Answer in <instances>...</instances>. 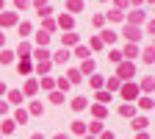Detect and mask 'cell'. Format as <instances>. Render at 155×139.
<instances>
[{
  "label": "cell",
  "mask_w": 155,
  "mask_h": 139,
  "mask_svg": "<svg viewBox=\"0 0 155 139\" xmlns=\"http://www.w3.org/2000/svg\"><path fill=\"white\" fill-rule=\"evenodd\" d=\"M50 100H53V103H64V95H61V92H53Z\"/></svg>",
  "instance_id": "obj_39"
},
{
  "label": "cell",
  "mask_w": 155,
  "mask_h": 139,
  "mask_svg": "<svg viewBox=\"0 0 155 139\" xmlns=\"http://www.w3.org/2000/svg\"><path fill=\"white\" fill-rule=\"evenodd\" d=\"M91 114H94V117H97V120H103V117H105V114H108V109H105V106H100V103H97V106H94V109H91Z\"/></svg>",
  "instance_id": "obj_18"
},
{
  "label": "cell",
  "mask_w": 155,
  "mask_h": 139,
  "mask_svg": "<svg viewBox=\"0 0 155 139\" xmlns=\"http://www.w3.org/2000/svg\"><path fill=\"white\" fill-rule=\"evenodd\" d=\"M97 103H100V106H108V100H111V92H105V89H97Z\"/></svg>",
  "instance_id": "obj_8"
},
{
  "label": "cell",
  "mask_w": 155,
  "mask_h": 139,
  "mask_svg": "<svg viewBox=\"0 0 155 139\" xmlns=\"http://www.w3.org/2000/svg\"><path fill=\"white\" fill-rule=\"evenodd\" d=\"M50 70V58H45V61H36V72L42 75V72H47Z\"/></svg>",
  "instance_id": "obj_21"
},
{
  "label": "cell",
  "mask_w": 155,
  "mask_h": 139,
  "mask_svg": "<svg viewBox=\"0 0 155 139\" xmlns=\"http://www.w3.org/2000/svg\"><path fill=\"white\" fill-rule=\"evenodd\" d=\"M36 42H39V47H45V45L50 42V33H47V31H39V36H36Z\"/></svg>",
  "instance_id": "obj_20"
},
{
  "label": "cell",
  "mask_w": 155,
  "mask_h": 139,
  "mask_svg": "<svg viewBox=\"0 0 155 139\" xmlns=\"http://www.w3.org/2000/svg\"><path fill=\"white\" fill-rule=\"evenodd\" d=\"M67 58H69V53H67V47H61V50H58V53L53 56V61H58V64H64Z\"/></svg>",
  "instance_id": "obj_15"
},
{
  "label": "cell",
  "mask_w": 155,
  "mask_h": 139,
  "mask_svg": "<svg viewBox=\"0 0 155 139\" xmlns=\"http://www.w3.org/2000/svg\"><path fill=\"white\" fill-rule=\"evenodd\" d=\"M61 42H64V45H78V33H64Z\"/></svg>",
  "instance_id": "obj_29"
},
{
  "label": "cell",
  "mask_w": 155,
  "mask_h": 139,
  "mask_svg": "<svg viewBox=\"0 0 155 139\" xmlns=\"http://www.w3.org/2000/svg\"><path fill=\"white\" fill-rule=\"evenodd\" d=\"M119 92H122V97H125V100H136V97H139V86H136V84H130V81H125Z\"/></svg>",
  "instance_id": "obj_2"
},
{
  "label": "cell",
  "mask_w": 155,
  "mask_h": 139,
  "mask_svg": "<svg viewBox=\"0 0 155 139\" xmlns=\"http://www.w3.org/2000/svg\"><path fill=\"white\" fill-rule=\"evenodd\" d=\"M139 92H147V95L155 92V78H144V81L139 84Z\"/></svg>",
  "instance_id": "obj_5"
},
{
  "label": "cell",
  "mask_w": 155,
  "mask_h": 139,
  "mask_svg": "<svg viewBox=\"0 0 155 139\" xmlns=\"http://www.w3.org/2000/svg\"><path fill=\"white\" fill-rule=\"evenodd\" d=\"M42 111H45V106L39 103V100H33V103H31V109H28V114H42Z\"/></svg>",
  "instance_id": "obj_24"
},
{
  "label": "cell",
  "mask_w": 155,
  "mask_h": 139,
  "mask_svg": "<svg viewBox=\"0 0 155 139\" xmlns=\"http://www.w3.org/2000/svg\"><path fill=\"white\" fill-rule=\"evenodd\" d=\"M3 45H6V36H3V33H0V47H3Z\"/></svg>",
  "instance_id": "obj_48"
},
{
  "label": "cell",
  "mask_w": 155,
  "mask_h": 139,
  "mask_svg": "<svg viewBox=\"0 0 155 139\" xmlns=\"http://www.w3.org/2000/svg\"><path fill=\"white\" fill-rule=\"evenodd\" d=\"M0 139H3V134H0Z\"/></svg>",
  "instance_id": "obj_52"
},
{
  "label": "cell",
  "mask_w": 155,
  "mask_h": 139,
  "mask_svg": "<svg viewBox=\"0 0 155 139\" xmlns=\"http://www.w3.org/2000/svg\"><path fill=\"white\" fill-rule=\"evenodd\" d=\"M33 70V64H31V58H22V61H19V72H22V75H28Z\"/></svg>",
  "instance_id": "obj_19"
},
{
  "label": "cell",
  "mask_w": 155,
  "mask_h": 139,
  "mask_svg": "<svg viewBox=\"0 0 155 139\" xmlns=\"http://www.w3.org/2000/svg\"><path fill=\"white\" fill-rule=\"evenodd\" d=\"M125 39H127L130 45H136V42L141 39V28H139V25H125Z\"/></svg>",
  "instance_id": "obj_3"
},
{
  "label": "cell",
  "mask_w": 155,
  "mask_h": 139,
  "mask_svg": "<svg viewBox=\"0 0 155 139\" xmlns=\"http://www.w3.org/2000/svg\"><path fill=\"white\" fill-rule=\"evenodd\" d=\"M141 58H144V61H147V64H152V61H155V47H147Z\"/></svg>",
  "instance_id": "obj_25"
},
{
  "label": "cell",
  "mask_w": 155,
  "mask_h": 139,
  "mask_svg": "<svg viewBox=\"0 0 155 139\" xmlns=\"http://www.w3.org/2000/svg\"><path fill=\"white\" fill-rule=\"evenodd\" d=\"M28 117H31V114H28L25 109H17V114H14V123H19V125H25V123H28Z\"/></svg>",
  "instance_id": "obj_10"
},
{
  "label": "cell",
  "mask_w": 155,
  "mask_h": 139,
  "mask_svg": "<svg viewBox=\"0 0 155 139\" xmlns=\"http://www.w3.org/2000/svg\"><path fill=\"white\" fill-rule=\"evenodd\" d=\"M139 106H141L144 111H150V109H152V97H141V103H139Z\"/></svg>",
  "instance_id": "obj_34"
},
{
  "label": "cell",
  "mask_w": 155,
  "mask_h": 139,
  "mask_svg": "<svg viewBox=\"0 0 155 139\" xmlns=\"http://www.w3.org/2000/svg\"><path fill=\"white\" fill-rule=\"evenodd\" d=\"M67 81H69V84H81V81H83L81 70H69V72H67Z\"/></svg>",
  "instance_id": "obj_9"
},
{
  "label": "cell",
  "mask_w": 155,
  "mask_h": 139,
  "mask_svg": "<svg viewBox=\"0 0 155 139\" xmlns=\"http://www.w3.org/2000/svg\"><path fill=\"white\" fill-rule=\"evenodd\" d=\"M14 125H17L14 120H6L3 125H0V134H11V131H14Z\"/></svg>",
  "instance_id": "obj_26"
},
{
  "label": "cell",
  "mask_w": 155,
  "mask_h": 139,
  "mask_svg": "<svg viewBox=\"0 0 155 139\" xmlns=\"http://www.w3.org/2000/svg\"><path fill=\"white\" fill-rule=\"evenodd\" d=\"M14 6L17 9H28V0H14Z\"/></svg>",
  "instance_id": "obj_42"
},
{
  "label": "cell",
  "mask_w": 155,
  "mask_h": 139,
  "mask_svg": "<svg viewBox=\"0 0 155 139\" xmlns=\"http://www.w3.org/2000/svg\"><path fill=\"white\" fill-rule=\"evenodd\" d=\"M81 75H94V61H91V58H83V64H81Z\"/></svg>",
  "instance_id": "obj_7"
},
{
  "label": "cell",
  "mask_w": 155,
  "mask_h": 139,
  "mask_svg": "<svg viewBox=\"0 0 155 139\" xmlns=\"http://www.w3.org/2000/svg\"><path fill=\"white\" fill-rule=\"evenodd\" d=\"M6 95H8V103H14V106H19V103L25 100V95L19 92V89H11V92H6Z\"/></svg>",
  "instance_id": "obj_4"
},
{
  "label": "cell",
  "mask_w": 155,
  "mask_h": 139,
  "mask_svg": "<svg viewBox=\"0 0 155 139\" xmlns=\"http://www.w3.org/2000/svg\"><path fill=\"white\" fill-rule=\"evenodd\" d=\"M89 131H91V134H103V125H100V120H94V123L89 125Z\"/></svg>",
  "instance_id": "obj_33"
},
{
  "label": "cell",
  "mask_w": 155,
  "mask_h": 139,
  "mask_svg": "<svg viewBox=\"0 0 155 139\" xmlns=\"http://www.w3.org/2000/svg\"><path fill=\"white\" fill-rule=\"evenodd\" d=\"M130 19H133V23H141V19H144V11H133Z\"/></svg>",
  "instance_id": "obj_40"
},
{
  "label": "cell",
  "mask_w": 155,
  "mask_h": 139,
  "mask_svg": "<svg viewBox=\"0 0 155 139\" xmlns=\"http://www.w3.org/2000/svg\"><path fill=\"white\" fill-rule=\"evenodd\" d=\"M100 139H116V136H114L111 131H103V134H100Z\"/></svg>",
  "instance_id": "obj_43"
},
{
  "label": "cell",
  "mask_w": 155,
  "mask_h": 139,
  "mask_svg": "<svg viewBox=\"0 0 155 139\" xmlns=\"http://www.w3.org/2000/svg\"><path fill=\"white\" fill-rule=\"evenodd\" d=\"M6 92H8V89H6V84H0V95H6Z\"/></svg>",
  "instance_id": "obj_47"
},
{
  "label": "cell",
  "mask_w": 155,
  "mask_h": 139,
  "mask_svg": "<svg viewBox=\"0 0 155 139\" xmlns=\"http://www.w3.org/2000/svg\"><path fill=\"white\" fill-rule=\"evenodd\" d=\"M47 56H50V53H47L45 47H39V50H33V58H36V61H45Z\"/></svg>",
  "instance_id": "obj_27"
},
{
  "label": "cell",
  "mask_w": 155,
  "mask_h": 139,
  "mask_svg": "<svg viewBox=\"0 0 155 139\" xmlns=\"http://www.w3.org/2000/svg\"><path fill=\"white\" fill-rule=\"evenodd\" d=\"M58 25H61V28H72V17H69V14H64L61 19H58Z\"/></svg>",
  "instance_id": "obj_31"
},
{
  "label": "cell",
  "mask_w": 155,
  "mask_h": 139,
  "mask_svg": "<svg viewBox=\"0 0 155 139\" xmlns=\"http://www.w3.org/2000/svg\"><path fill=\"white\" fill-rule=\"evenodd\" d=\"M89 86H91V89H103V86H105L103 75H91V78H89Z\"/></svg>",
  "instance_id": "obj_11"
},
{
  "label": "cell",
  "mask_w": 155,
  "mask_h": 139,
  "mask_svg": "<svg viewBox=\"0 0 155 139\" xmlns=\"http://www.w3.org/2000/svg\"><path fill=\"white\" fill-rule=\"evenodd\" d=\"M0 9H3V0H0Z\"/></svg>",
  "instance_id": "obj_51"
},
{
  "label": "cell",
  "mask_w": 155,
  "mask_h": 139,
  "mask_svg": "<svg viewBox=\"0 0 155 139\" xmlns=\"http://www.w3.org/2000/svg\"><path fill=\"white\" fill-rule=\"evenodd\" d=\"M133 75H136V64L133 61H119V67H116V78H119V81H130Z\"/></svg>",
  "instance_id": "obj_1"
},
{
  "label": "cell",
  "mask_w": 155,
  "mask_h": 139,
  "mask_svg": "<svg viewBox=\"0 0 155 139\" xmlns=\"http://www.w3.org/2000/svg\"><path fill=\"white\" fill-rule=\"evenodd\" d=\"M53 86H55L53 78H42V89H53Z\"/></svg>",
  "instance_id": "obj_37"
},
{
  "label": "cell",
  "mask_w": 155,
  "mask_h": 139,
  "mask_svg": "<svg viewBox=\"0 0 155 139\" xmlns=\"http://www.w3.org/2000/svg\"><path fill=\"white\" fill-rule=\"evenodd\" d=\"M36 89H39V84H36L33 78H31V81L25 84V89H22V95H36Z\"/></svg>",
  "instance_id": "obj_17"
},
{
  "label": "cell",
  "mask_w": 155,
  "mask_h": 139,
  "mask_svg": "<svg viewBox=\"0 0 155 139\" xmlns=\"http://www.w3.org/2000/svg\"><path fill=\"white\" fill-rule=\"evenodd\" d=\"M0 61H3V64H11L14 61V53L11 50H3V53H0Z\"/></svg>",
  "instance_id": "obj_28"
},
{
  "label": "cell",
  "mask_w": 155,
  "mask_h": 139,
  "mask_svg": "<svg viewBox=\"0 0 155 139\" xmlns=\"http://www.w3.org/2000/svg\"><path fill=\"white\" fill-rule=\"evenodd\" d=\"M136 139H150V134H144V131H141V134H139V136H136Z\"/></svg>",
  "instance_id": "obj_46"
},
{
  "label": "cell",
  "mask_w": 155,
  "mask_h": 139,
  "mask_svg": "<svg viewBox=\"0 0 155 139\" xmlns=\"http://www.w3.org/2000/svg\"><path fill=\"white\" fill-rule=\"evenodd\" d=\"M86 106H89V100H86V97H75V100H72V109H75V111H83Z\"/></svg>",
  "instance_id": "obj_14"
},
{
  "label": "cell",
  "mask_w": 155,
  "mask_h": 139,
  "mask_svg": "<svg viewBox=\"0 0 155 139\" xmlns=\"http://www.w3.org/2000/svg\"><path fill=\"white\" fill-rule=\"evenodd\" d=\"M83 139H94V136H83Z\"/></svg>",
  "instance_id": "obj_50"
},
{
  "label": "cell",
  "mask_w": 155,
  "mask_h": 139,
  "mask_svg": "<svg viewBox=\"0 0 155 139\" xmlns=\"http://www.w3.org/2000/svg\"><path fill=\"white\" fill-rule=\"evenodd\" d=\"M72 131H75V134H83V136H86V123L75 120V123H72Z\"/></svg>",
  "instance_id": "obj_23"
},
{
  "label": "cell",
  "mask_w": 155,
  "mask_h": 139,
  "mask_svg": "<svg viewBox=\"0 0 155 139\" xmlns=\"http://www.w3.org/2000/svg\"><path fill=\"white\" fill-rule=\"evenodd\" d=\"M122 56H125V61H133V56H139V47H136V45H130V42H127V47L122 50Z\"/></svg>",
  "instance_id": "obj_6"
},
{
  "label": "cell",
  "mask_w": 155,
  "mask_h": 139,
  "mask_svg": "<svg viewBox=\"0 0 155 139\" xmlns=\"http://www.w3.org/2000/svg\"><path fill=\"white\" fill-rule=\"evenodd\" d=\"M133 128L136 131H144L147 128V117H133Z\"/></svg>",
  "instance_id": "obj_16"
},
{
  "label": "cell",
  "mask_w": 155,
  "mask_h": 139,
  "mask_svg": "<svg viewBox=\"0 0 155 139\" xmlns=\"http://www.w3.org/2000/svg\"><path fill=\"white\" fill-rule=\"evenodd\" d=\"M119 114L122 117H136V106L133 103H125V106H119Z\"/></svg>",
  "instance_id": "obj_12"
},
{
  "label": "cell",
  "mask_w": 155,
  "mask_h": 139,
  "mask_svg": "<svg viewBox=\"0 0 155 139\" xmlns=\"http://www.w3.org/2000/svg\"><path fill=\"white\" fill-rule=\"evenodd\" d=\"M105 92H116V89H122V81H119V78H108V81H105Z\"/></svg>",
  "instance_id": "obj_13"
},
{
  "label": "cell",
  "mask_w": 155,
  "mask_h": 139,
  "mask_svg": "<svg viewBox=\"0 0 155 139\" xmlns=\"http://www.w3.org/2000/svg\"><path fill=\"white\" fill-rule=\"evenodd\" d=\"M14 19H17L14 14H3V17H0V23H3V25H11V23H14Z\"/></svg>",
  "instance_id": "obj_36"
},
{
  "label": "cell",
  "mask_w": 155,
  "mask_h": 139,
  "mask_svg": "<svg viewBox=\"0 0 155 139\" xmlns=\"http://www.w3.org/2000/svg\"><path fill=\"white\" fill-rule=\"evenodd\" d=\"M28 33H31V25L22 23V25H19V36H28Z\"/></svg>",
  "instance_id": "obj_41"
},
{
  "label": "cell",
  "mask_w": 155,
  "mask_h": 139,
  "mask_svg": "<svg viewBox=\"0 0 155 139\" xmlns=\"http://www.w3.org/2000/svg\"><path fill=\"white\" fill-rule=\"evenodd\" d=\"M100 42H108V45H111V42H116V33H114V31H103Z\"/></svg>",
  "instance_id": "obj_22"
},
{
  "label": "cell",
  "mask_w": 155,
  "mask_h": 139,
  "mask_svg": "<svg viewBox=\"0 0 155 139\" xmlns=\"http://www.w3.org/2000/svg\"><path fill=\"white\" fill-rule=\"evenodd\" d=\"M55 86H58V89H61V92H67V89H69L72 84L67 81V78H58V81H55Z\"/></svg>",
  "instance_id": "obj_32"
},
{
  "label": "cell",
  "mask_w": 155,
  "mask_h": 139,
  "mask_svg": "<svg viewBox=\"0 0 155 139\" xmlns=\"http://www.w3.org/2000/svg\"><path fill=\"white\" fill-rule=\"evenodd\" d=\"M6 111H8V103H6V100H0V114H6Z\"/></svg>",
  "instance_id": "obj_44"
},
{
  "label": "cell",
  "mask_w": 155,
  "mask_h": 139,
  "mask_svg": "<svg viewBox=\"0 0 155 139\" xmlns=\"http://www.w3.org/2000/svg\"><path fill=\"white\" fill-rule=\"evenodd\" d=\"M75 56H81V58H89L91 53H89V47H83V45H78V47H75Z\"/></svg>",
  "instance_id": "obj_30"
},
{
  "label": "cell",
  "mask_w": 155,
  "mask_h": 139,
  "mask_svg": "<svg viewBox=\"0 0 155 139\" xmlns=\"http://www.w3.org/2000/svg\"><path fill=\"white\" fill-rule=\"evenodd\" d=\"M31 139H45V136H42V134H33V136H31Z\"/></svg>",
  "instance_id": "obj_49"
},
{
  "label": "cell",
  "mask_w": 155,
  "mask_h": 139,
  "mask_svg": "<svg viewBox=\"0 0 155 139\" xmlns=\"http://www.w3.org/2000/svg\"><path fill=\"white\" fill-rule=\"evenodd\" d=\"M108 58H111V61H116V64H119V61H122V53H119V50H111V56H108Z\"/></svg>",
  "instance_id": "obj_38"
},
{
  "label": "cell",
  "mask_w": 155,
  "mask_h": 139,
  "mask_svg": "<svg viewBox=\"0 0 155 139\" xmlns=\"http://www.w3.org/2000/svg\"><path fill=\"white\" fill-rule=\"evenodd\" d=\"M53 139H69V136H67V134H55Z\"/></svg>",
  "instance_id": "obj_45"
},
{
  "label": "cell",
  "mask_w": 155,
  "mask_h": 139,
  "mask_svg": "<svg viewBox=\"0 0 155 139\" xmlns=\"http://www.w3.org/2000/svg\"><path fill=\"white\" fill-rule=\"evenodd\" d=\"M81 9H83L81 0H69V11H81Z\"/></svg>",
  "instance_id": "obj_35"
}]
</instances>
